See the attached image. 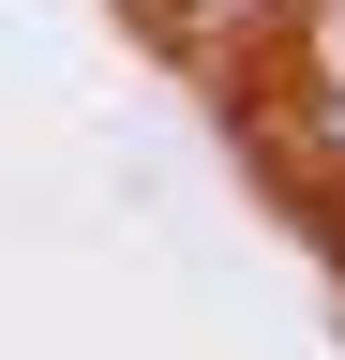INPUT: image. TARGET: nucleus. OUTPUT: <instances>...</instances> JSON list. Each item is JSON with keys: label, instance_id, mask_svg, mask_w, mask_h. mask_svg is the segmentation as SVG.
<instances>
[{"label": "nucleus", "instance_id": "1", "mask_svg": "<svg viewBox=\"0 0 345 360\" xmlns=\"http://www.w3.org/2000/svg\"><path fill=\"white\" fill-rule=\"evenodd\" d=\"M136 15L181 45V60H210V75H226L240 45H271V30H285V0H136Z\"/></svg>", "mask_w": 345, "mask_h": 360}, {"label": "nucleus", "instance_id": "2", "mask_svg": "<svg viewBox=\"0 0 345 360\" xmlns=\"http://www.w3.org/2000/svg\"><path fill=\"white\" fill-rule=\"evenodd\" d=\"M300 180H345V75L300 90Z\"/></svg>", "mask_w": 345, "mask_h": 360}]
</instances>
